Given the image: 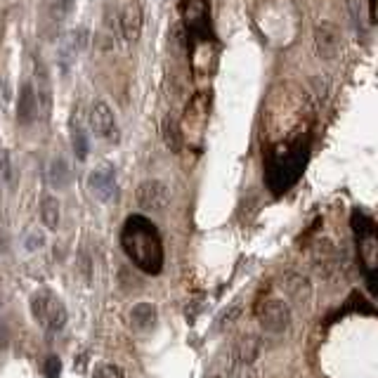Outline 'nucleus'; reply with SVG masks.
<instances>
[{"instance_id": "f257e3e1", "label": "nucleus", "mask_w": 378, "mask_h": 378, "mask_svg": "<svg viewBox=\"0 0 378 378\" xmlns=\"http://www.w3.org/2000/svg\"><path fill=\"white\" fill-rule=\"evenodd\" d=\"M121 244L130 260L135 262L142 272L159 274L164 267V244L156 232V227L142 215H133L125 220Z\"/></svg>"}, {"instance_id": "f03ea898", "label": "nucleus", "mask_w": 378, "mask_h": 378, "mask_svg": "<svg viewBox=\"0 0 378 378\" xmlns=\"http://www.w3.org/2000/svg\"><path fill=\"white\" fill-rule=\"evenodd\" d=\"M310 142L303 135L291 137L286 142H277L265 156L267 164V182L274 191L289 189L301 178L305 164H308Z\"/></svg>"}, {"instance_id": "7ed1b4c3", "label": "nucleus", "mask_w": 378, "mask_h": 378, "mask_svg": "<svg viewBox=\"0 0 378 378\" xmlns=\"http://www.w3.org/2000/svg\"><path fill=\"white\" fill-rule=\"evenodd\" d=\"M33 320L47 331H62L67 326V308L52 291H38L31 301Z\"/></svg>"}, {"instance_id": "20e7f679", "label": "nucleus", "mask_w": 378, "mask_h": 378, "mask_svg": "<svg viewBox=\"0 0 378 378\" xmlns=\"http://www.w3.org/2000/svg\"><path fill=\"white\" fill-rule=\"evenodd\" d=\"M184 26L191 40H211V3L208 0H182L180 3Z\"/></svg>"}, {"instance_id": "39448f33", "label": "nucleus", "mask_w": 378, "mask_h": 378, "mask_svg": "<svg viewBox=\"0 0 378 378\" xmlns=\"http://www.w3.org/2000/svg\"><path fill=\"white\" fill-rule=\"evenodd\" d=\"M208 109H211V97L206 93H199L187 104L184 111V133L189 137H201L208 123Z\"/></svg>"}, {"instance_id": "423d86ee", "label": "nucleus", "mask_w": 378, "mask_h": 378, "mask_svg": "<svg viewBox=\"0 0 378 378\" xmlns=\"http://www.w3.org/2000/svg\"><path fill=\"white\" fill-rule=\"evenodd\" d=\"M137 206L145 208V211H164V208L171 203V191L164 182H159V180H147V182H142L140 187H137Z\"/></svg>"}, {"instance_id": "0eeeda50", "label": "nucleus", "mask_w": 378, "mask_h": 378, "mask_svg": "<svg viewBox=\"0 0 378 378\" xmlns=\"http://www.w3.org/2000/svg\"><path fill=\"white\" fill-rule=\"evenodd\" d=\"M90 125L100 137L109 142H118V125H116V116L109 109L107 102H95L93 109H90Z\"/></svg>"}, {"instance_id": "6e6552de", "label": "nucleus", "mask_w": 378, "mask_h": 378, "mask_svg": "<svg viewBox=\"0 0 378 378\" xmlns=\"http://www.w3.org/2000/svg\"><path fill=\"white\" fill-rule=\"evenodd\" d=\"M258 317H260L262 329L269 333L286 331V326L291 324V312L286 308V303L281 301H267L260 308V312H258Z\"/></svg>"}, {"instance_id": "1a4fd4ad", "label": "nucleus", "mask_w": 378, "mask_h": 378, "mask_svg": "<svg viewBox=\"0 0 378 378\" xmlns=\"http://www.w3.org/2000/svg\"><path fill=\"white\" fill-rule=\"evenodd\" d=\"M88 187L93 189V194L102 201H111L116 199V175H113L111 168H100V171H93L88 178Z\"/></svg>"}, {"instance_id": "9d476101", "label": "nucleus", "mask_w": 378, "mask_h": 378, "mask_svg": "<svg viewBox=\"0 0 378 378\" xmlns=\"http://www.w3.org/2000/svg\"><path fill=\"white\" fill-rule=\"evenodd\" d=\"M142 8L137 3H128L121 10V33L125 43H137L142 36Z\"/></svg>"}, {"instance_id": "9b49d317", "label": "nucleus", "mask_w": 378, "mask_h": 378, "mask_svg": "<svg viewBox=\"0 0 378 378\" xmlns=\"http://www.w3.org/2000/svg\"><path fill=\"white\" fill-rule=\"evenodd\" d=\"M38 116V97L31 83H24L19 90V100H17V121L22 125L33 123V118Z\"/></svg>"}, {"instance_id": "f8f14e48", "label": "nucleus", "mask_w": 378, "mask_h": 378, "mask_svg": "<svg viewBox=\"0 0 378 378\" xmlns=\"http://www.w3.org/2000/svg\"><path fill=\"white\" fill-rule=\"evenodd\" d=\"M317 50H320V55L322 57H326V59H331L336 52H338V47H340V33H338V29L333 26V24H322V26H317Z\"/></svg>"}, {"instance_id": "ddd939ff", "label": "nucleus", "mask_w": 378, "mask_h": 378, "mask_svg": "<svg viewBox=\"0 0 378 378\" xmlns=\"http://www.w3.org/2000/svg\"><path fill=\"white\" fill-rule=\"evenodd\" d=\"M156 320H159V315H156V308L152 303H140L130 312V324H133L137 331H149L156 324Z\"/></svg>"}, {"instance_id": "4468645a", "label": "nucleus", "mask_w": 378, "mask_h": 378, "mask_svg": "<svg viewBox=\"0 0 378 378\" xmlns=\"http://www.w3.org/2000/svg\"><path fill=\"white\" fill-rule=\"evenodd\" d=\"M47 175H50V184L55 189H64L67 184L71 182V171H69V164L62 159V156H57V159H52L50 164V171H47Z\"/></svg>"}, {"instance_id": "2eb2a0df", "label": "nucleus", "mask_w": 378, "mask_h": 378, "mask_svg": "<svg viewBox=\"0 0 378 378\" xmlns=\"http://www.w3.org/2000/svg\"><path fill=\"white\" fill-rule=\"evenodd\" d=\"M59 201L55 199V196H45L43 201H40V218H43V223L45 227H50V230H57V225H59Z\"/></svg>"}, {"instance_id": "dca6fc26", "label": "nucleus", "mask_w": 378, "mask_h": 378, "mask_svg": "<svg viewBox=\"0 0 378 378\" xmlns=\"http://www.w3.org/2000/svg\"><path fill=\"white\" fill-rule=\"evenodd\" d=\"M164 135H166V145L171 147L173 152H178V149H180V130H178V125L171 116H168L166 123H164Z\"/></svg>"}, {"instance_id": "f3484780", "label": "nucleus", "mask_w": 378, "mask_h": 378, "mask_svg": "<svg viewBox=\"0 0 378 378\" xmlns=\"http://www.w3.org/2000/svg\"><path fill=\"white\" fill-rule=\"evenodd\" d=\"M74 152H76V156L81 161H86V156H88V137H86V133H83V128L81 125H74Z\"/></svg>"}, {"instance_id": "a211bd4d", "label": "nucleus", "mask_w": 378, "mask_h": 378, "mask_svg": "<svg viewBox=\"0 0 378 378\" xmlns=\"http://www.w3.org/2000/svg\"><path fill=\"white\" fill-rule=\"evenodd\" d=\"M93 378H123V371L116 367V364H100L95 369Z\"/></svg>"}, {"instance_id": "6ab92c4d", "label": "nucleus", "mask_w": 378, "mask_h": 378, "mask_svg": "<svg viewBox=\"0 0 378 378\" xmlns=\"http://www.w3.org/2000/svg\"><path fill=\"white\" fill-rule=\"evenodd\" d=\"M59 371H62V362H59V357H50L45 364V376L47 378H59Z\"/></svg>"}, {"instance_id": "aec40b11", "label": "nucleus", "mask_w": 378, "mask_h": 378, "mask_svg": "<svg viewBox=\"0 0 378 378\" xmlns=\"http://www.w3.org/2000/svg\"><path fill=\"white\" fill-rule=\"evenodd\" d=\"M0 178L3 180H10V159L8 154H0Z\"/></svg>"}, {"instance_id": "412c9836", "label": "nucleus", "mask_w": 378, "mask_h": 378, "mask_svg": "<svg viewBox=\"0 0 378 378\" xmlns=\"http://www.w3.org/2000/svg\"><path fill=\"white\" fill-rule=\"evenodd\" d=\"M57 5H59V10H62V15H71L76 0H57Z\"/></svg>"}, {"instance_id": "4be33fe9", "label": "nucleus", "mask_w": 378, "mask_h": 378, "mask_svg": "<svg viewBox=\"0 0 378 378\" xmlns=\"http://www.w3.org/2000/svg\"><path fill=\"white\" fill-rule=\"evenodd\" d=\"M40 244H43V237H40V234H33V237H31V239H29V244H26V246H29V249H31V251H33V249H36V246H40Z\"/></svg>"}, {"instance_id": "5701e85b", "label": "nucleus", "mask_w": 378, "mask_h": 378, "mask_svg": "<svg viewBox=\"0 0 378 378\" xmlns=\"http://www.w3.org/2000/svg\"><path fill=\"white\" fill-rule=\"evenodd\" d=\"M369 22L376 24V0H369Z\"/></svg>"}]
</instances>
